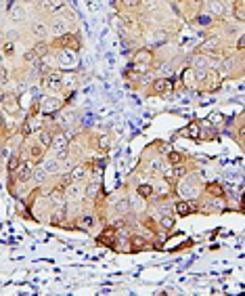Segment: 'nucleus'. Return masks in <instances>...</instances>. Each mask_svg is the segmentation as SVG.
Masks as SVG:
<instances>
[{
    "label": "nucleus",
    "mask_w": 245,
    "mask_h": 296,
    "mask_svg": "<svg viewBox=\"0 0 245 296\" xmlns=\"http://www.w3.org/2000/svg\"><path fill=\"white\" fill-rule=\"evenodd\" d=\"M80 44H82L80 38H78L76 34L67 32V34H63V36H55V40L50 42V48H59V50H63V48H67V50H78Z\"/></svg>",
    "instance_id": "obj_1"
},
{
    "label": "nucleus",
    "mask_w": 245,
    "mask_h": 296,
    "mask_svg": "<svg viewBox=\"0 0 245 296\" xmlns=\"http://www.w3.org/2000/svg\"><path fill=\"white\" fill-rule=\"evenodd\" d=\"M34 162L32 160H23L19 162V168L15 172V181H17V185H27L29 181H32V172H34Z\"/></svg>",
    "instance_id": "obj_2"
},
{
    "label": "nucleus",
    "mask_w": 245,
    "mask_h": 296,
    "mask_svg": "<svg viewBox=\"0 0 245 296\" xmlns=\"http://www.w3.org/2000/svg\"><path fill=\"white\" fill-rule=\"evenodd\" d=\"M97 244L99 246H105L109 250L116 248V227H111L109 223H105L103 229H101V233L97 236Z\"/></svg>",
    "instance_id": "obj_3"
},
{
    "label": "nucleus",
    "mask_w": 245,
    "mask_h": 296,
    "mask_svg": "<svg viewBox=\"0 0 245 296\" xmlns=\"http://www.w3.org/2000/svg\"><path fill=\"white\" fill-rule=\"evenodd\" d=\"M42 82H44V86L50 90V93H59V90H63V74H61V71L50 69L48 74H44Z\"/></svg>",
    "instance_id": "obj_4"
},
{
    "label": "nucleus",
    "mask_w": 245,
    "mask_h": 296,
    "mask_svg": "<svg viewBox=\"0 0 245 296\" xmlns=\"http://www.w3.org/2000/svg\"><path fill=\"white\" fill-rule=\"evenodd\" d=\"M172 210H174V217H180V219L191 217V214H193L191 200H185V198H176V200H172Z\"/></svg>",
    "instance_id": "obj_5"
},
{
    "label": "nucleus",
    "mask_w": 245,
    "mask_h": 296,
    "mask_svg": "<svg viewBox=\"0 0 245 296\" xmlns=\"http://www.w3.org/2000/svg\"><path fill=\"white\" fill-rule=\"evenodd\" d=\"M48 32L53 36H63V34L69 32V21H65L61 15H57V17H53L48 21Z\"/></svg>",
    "instance_id": "obj_6"
},
{
    "label": "nucleus",
    "mask_w": 245,
    "mask_h": 296,
    "mask_svg": "<svg viewBox=\"0 0 245 296\" xmlns=\"http://www.w3.org/2000/svg\"><path fill=\"white\" fill-rule=\"evenodd\" d=\"M8 19H11L13 23H23L27 19V11L21 2H11L8 4Z\"/></svg>",
    "instance_id": "obj_7"
},
{
    "label": "nucleus",
    "mask_w": 245,
    "mask_h": 296,
    "mask_svg": "<svg viewBox=\"0 0 245 296\" xmlns=\"http://www.w3.org/2000/svg\"><path fill=\"white\" fill-rule=\"evenodd\" d=\"M29 34H32L36 40H46L48 38V23L42 21V19H34L32 23H29Z\"/></svg>",
    "instance_id": "obj_8"
},
{
    "label": "nucleus",
    "mask_w": 245,
    "mask_h": 296,
    "mask_svg": "<svg viewBox=\"0 0 245 296\" xmlns=\"http://www.w3.org/2000/svg\"><path fill=\"white\" fill-rule=\"evenodd\" d=\"M0 105L6 109V114H11V116H17V114H19V101H17V97L11 95V93L0 95Z\"/></svg>",
    "instance_id": "obj_9"
},
{
    "label": "nucleus",
    "mask_w": 245,
    "mask_h": 296,
    "mask_svg": "<svg viewBox=\"0 0 245 296\" xmlns=\"http://www.w3.org/2000/svg\"><path fill=\"white\" fill-rule=\"evenodd\" d=\"M40 166L44 168V172H46L48 177H59L61 172H63V168H61V162L57 158H48V160L44 158L42 162H40Z\"/></svg>",
    "instance_id": "obj_10"
},
{
    "label": "nucleus",
    "mask_w": 245,
    "mask_h": 296,
    "mask_svg": "<svg viewBox=\"0 0 245 296\" xmlns=\"http://www.w3.org/2000/svg\"><path fill=\"white\" fill-rule=\"evenodd\" d=\"M53 139H55V130L53 128H40L38 132H36V141L42 145L44 149H50V145H53Z\"/></svg>",
    "instance_id": "obj_11"
},
{
    "label": "nucleus",
    "mask_w": 245,
    "mask_h": 296,
    "mask_svg": "<svg viewBox=\"0 0 245 296\" xmlns=\"http://www.w3.org/2000/svg\"><path fill=\"white\" fill-rule=\"evenodd\" d=\"M120 19H122V25H124L122 29H126V32L130 29V32L134 34V36H140L142 27H140V23H138V19H136V17H132V15H122Z\"/></svg>",
    "instance_id": "obj_12"
},
{
    "label": "nucleus",
    "mask_w": 245,
    "mask_h": 296,
    "mask_svg": "<svg viewBox=\"0 0 245 296\" xmlns=\"http://www.w3.org/2000/svg\"><path fill=\"white\" fill-rule=\"evenodd\" d=\"M27 149H29V160L34 162V164H40V162L44 160V147L40 145L38 141H32V143H27Z\"/></svg>",
    "instance_id": "obj_13"
},
{
    "label": "nucleus",
    "mask_w": 245,
    "mask_h": 296,
    "mask_svg": "<svg viewBox=\"0 0 245 296\" xmlns=\"http://www.w3.org/2000/svg\"><path fill=\"white\" fill-rule=\"evenodd\" d=\"M170 90H172V82H170V80L168 78H157L155 82L151 84L149 93L151 95H166V93H170Z\"/></svg>",
    "instance_id": "obj_14"
},
{
    "label": "nucleus",
    "mask_w": 245,
    "mask_h": 296,
    "mask_svg": "<svg viewBox=\"0 0 245 296\" xmlns=\"http://www.w3.org/2000/svg\"><path fill=\"white\" fill-rule=\"evenodd\" d=\"M88 175H90V168L86 164H74V168L69 170L71 181H86Z\"/></svg>",
    "instance_id": "obj_15"
},
{
    "label": "nucleus",
    "mask_w": 245,
    "mask_h": 296,
    "mask_svg": "<svg viewBox=\"0 0 245 296\" xmlns=\"http://www.w3.org/2000/svg\"><path fill=\"white\" fill-rule=\"evenodd\" d=\"M151 65L153 63V50H149V48H138L136 50V55H134V65Z\"/></svg>",
    "instance_id": "obj_16"
},
{
    "label": "nucleus",
    "mask_w": 245,
    "mask_h": 296,
    "mask_svg": "<svg viewBox=\"0 0 245 296\" xmlns=\"http://www.w3.org/2000/svg\"><path fill=\"white\" fill-rule=\"evenodd\" d=\"M203 193L206 196H210V198H224V187L222 185H218V183H206L203 185Z\"/></svg>",
    "instance_id": "obj_17"
},
{
    "label": "nucleus",
    "mask_w": 245,
    "mask_h": 296,
    "mask_svg": "<svg viewBox=\"0 0 245 296\" xmlns=\"http://www.w3.org/2000/svg\"><path fill=\"white\" fill-rule=\"evenodd\" d=\"M208 11H210V15H214V17H224L227 15V6H224L220 0H208Z\"/></svg>",
    "instance_id": "obj_18"
},
{
    "label": "nucleus",
    "mask_w": 245,
    "mask_h": 296,
    "mask_svg": "<svg viewBox=\"0 0 245 296\" xmlns=\"http://www.w3.org/2000/svg\"><path fill=\"white\" fill-rule=\"evenodd\" d=\"M46 181H48V175L44 172V168L42 166H34V172H32V183H34V185L42 187Z\"/></svg>",
    "instance_id": "obj_19"
},
{
    "label": "nucleus",
    "mask_w": 245,
    "mask_h": 296,
    "mask_svg": "<svg viewBox=\"0 0 245 296\" xmlns=\"http://www.w3.org/2000/svg\"><path fill=\"white\" fill-rule=\"evenodd\" d=\"M191 67H206V69H210V61H208V55L206 53H197L191 57Z\"/></svg>",
    "instance_id": "obj_20"
},
{
    "label": "nucleus",
    "mask_w": 245,
    "mask_h": 296,
    "mask_svg": "<svg viewBox=\"0 0 245 296\" xmlns=\"http://www.w3.org/2000/svg\"><path fill=\"white\" fill-rule=\"evenodd\" d=\"M74 53H76V50H67V48H63V50H61V53H59V63L61 65H63V67H67V65H74L76 63V57H74Z\"/></svg>",
    "instance_id": "obj_21"
},
{
    "label": "nucleus",
    "mask_w": 245,
    "mask_h": 296,
    "mask_svg": "<svg viewBox=\"0 0 245 296\" xmlns=\"http://www.w3.org/2000/svg\"><path fill=\"white\" fill-rule=\"evenodd\" d=\"M32 48H34V53L38 55V59L50 55V42H46V40H38V42H36Z\"/></svg>",
    "instance_id": "obj_22"
},
{
    "label": "nucleus",
    "mask_w": 245,
    "mask_h": 296,
    "mask_svg": "<svg viewBox=\"0 0 245 296\" xmlns=\"http://www.w3.org/2000/svg\"><path fill=\"white\" fill-rule=\"evenodd\" d=\"M136 196L149 202L153 198V185L151 183H140V185H136Z\"/></svg>",
    "instance_id": "obj_23"
},
{
    "label": "nucleus",
    "mask_w": 245,
    "mask_h": 296,
    "mask_svg": "<svg viewBox=\"0 0 245 296\" xmlns=\"http://www.w3.org/2000/svg\"><path fill=\"white\" fill-rule=\"evenodd\" d=\"M0 55H2L4 59H13L17 55V50H15V42H11V40H4L2 46H0Z\"/></svg>",
    "instance_id": "obj_24"
},
{
    "label": "nucleus",
    "mask_w": 245,
    "mask_h": 296,
    "mask_svg": "<svg viewBox=\"0 0 245 296\" xmlns=\"http://www.w3.org/2000/svg\"><path fill=\"white\" fill-rule=\"evenodd\" d=\"M19 162H21V154H13L11 160H8V166H6L8 179H15V172H17V168H19Z\"/></svg>",
    "instance_id": "obj_25"
},
{
    "label": "nucleus",
    "mask_w": 245,
    "mask_h": 296,
    "mask_svg": "<svg viewBox=\"0 0 245 296\" xmlns=\"http://www.w3.org/2000/svg\"><path fill=\"white\" fill-rule=\"evenodd\" d=\"M23 63H25V65H32V67H36V65L40 63V59H38V55L34 53V48H27L25 53H23Z\"/></svg>",
    "instance_id": "obj_26"
},
{
    "label": "nucleus",
    "mask_w": 245,
    "mask_h": 296,
    "mask_svg": "<svg viewBox=\"0 0 245 296\" xmlns=\"http://www.w3.org/2000/svg\"><path fill=\"white\" fill-rule=\"evenodd\" d=\"M185 162V156L180 151H168V164L170 166H180Z\"/></svg>",
    "instance_id": "obj_27"
},
{
    "label": "nucleus",
    "mask_w": 245,
    "mask_h": 296,
    "mask_svg": "<svg viewBox=\"0 0 245 296\" xmlns=\"http://www.w3.org/2000/svg\"><path fill=\"white\" fill-rule=\"evenodd\" d=\"M120 4L126 11H138V8H142V0H120Z\"/></svg>",
    "instance_id": "obj_28"
},
{
    "label": "nucleus",
    "mask_w": 245,
    "mask_h": 296,
    "mask_svg": "<svg viewBox=\"0 0 245 296\" xmlns=\"http://www.w3.org/2000/svg\"><path fill=\"white\" fill-rule=\"evenodd\" d=\"M36 8L40 13H53V4H50V0H36Z\"/></svg>",
    "instance_id": "obj_29"
},
{
    "label": "nucleus",
    "mask_w": 245,
    "mask_h": 296,
    "mask_svg": "<svg viewBox=\"0 0 245 296\" xmlns=\"http://www.w3.org/2000/svg\"><path fill=\"white\" fill-rule=\"evenodd\" d=\"M142 6H145L149 13H155V11H159L161 2H159V0H142Z\"/></svg>",
    "instance_id": "obj_30"
},
{
    "label": "nucleus",
    "mask_w": 245,
    "mask_h": 296,
    "mask_svg": "<svg viewBox=\"0 0 245 296\" xmlns=\"http://www.w3.org/2000/svg\"><path fill=\"white\" fill-rule=\"evenodd\" d=\"M4 40H11V42H15V40H19V32H17V29H8V32L4 34Z\"/></svg>",
    "instance_id": "obj_31"
},
{
    "label": "nucleus",
    "mask_w": 245,
    "mask_h": 296,
    "mask_svg": "<svg viewBox=\"0 0 245 296\" xmlns=\"http://www.w3.org/2000/svg\"><path fill=\"white\" fill-rule=\"evenodd\" d=\"M2 132H4V118L0 116V135H2Z\"/></svg>",
    "instance_id": "obj_32"
},
{
    "label": "nucleus",
    "mask_w": 245,
    "mask_h": 296,
    "mask_svg": "<svg viewBox=\"0 0 245 296\" xmlns=\"http://www.w3.org/2000/svg\"><path fill=\"white\" fill-rule=\"evenodd\" d=\"M0 166H2V164H0Z\"/></svg>",
    "instance_id": "obj_33"
}]
</instances>
